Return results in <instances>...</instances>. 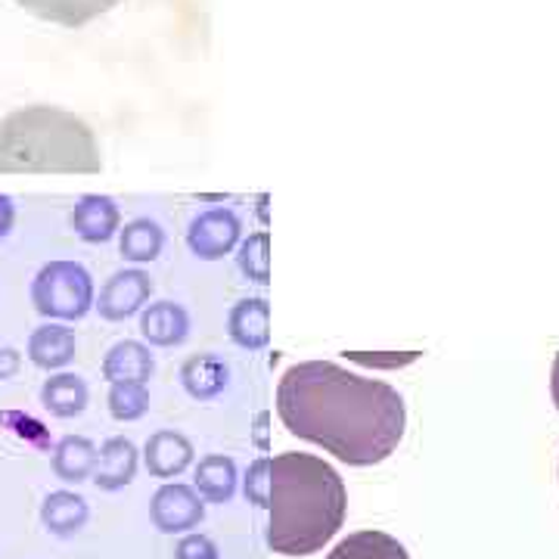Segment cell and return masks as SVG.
Instances as JSON below:
<instances>
[{"instance_id": "cell-1", "label": "cell", "mask_w": 559, "mask_h": 559, "mask_svg": "<svg viewBox=\"0 0 559 559\" xmlns=\"http://www.w3.org/2000/svg\"><path fill=\"white\" fill-rule=\"evenodd\" d=\"M277 414L299 439L348 466H373L399 451L407 407L399 389L367 380L333 360L293 364L277 385Z\"/></svg>"}, {"instance_id": "cell-2", "label": "cell", "mask_w": 559, "mask_h": 559, "mask_svg": "<svg viewBox=\"0 0 559 559\" xmlns=\"http://www.w3.org/2000/svg\"><path fill=\"white\" fill-rule=\"evenodd\" d=\"M246 498L267 510V547L283 557L318 554L336 538L348 507L340 473L301 451L255 460L246 473Z\"/></svg>"}, {"instance_id": "cell-3", "label": "cell", "mask_w": 559, "mask_h": 559, "mask_svg": "<svg viewBox=\"0 0 559 559\" xmlns=\"http://www.w3.org/2000/svg\"><path fill=\"white\" fill-rule=\"evenodd\" d=\"M91 124L60 106H25L0 119V175H100Z\"/></svg>"}, {"instance_id": "cell-4", "label": "cell", "mask_w": 559, "mask_h": 559, "mask_svg": "<svg viewBox=\"0 0 559 559\" xmlns=\"http://www.w3.org/2000/svg\"><path fill=\"white\" fill-rule=\"evenodd\" d=\"M94 301V280L79 261H47L32 280V305L40 318L81 320Z\"/></svg>"}, {"instance_id": "cell-5", "label": "cell", "mask_w": 559, "mask_h": 559, "mask_svg": "<svg viewBox=\"0 0 559 559\" xmlns=\"http://www.w3.org/2000/svg\"><path fill=\"white\" fill-rule=\"evenodd\" d=\"M150 516H153V525L165 532V535H180V532H190L197 528L205 516V507H202V498L197 488L190 485H162L153 498V507H150Z\"/></svg>"}, {"instance_id": "cell-6", "label": "cell", "mask_w": 559, "mask_h": 559, "mask_svg": "<svg viewBox=\"0 0 559 559\" xmlns=\"http://www.w3.org/2000/svg\"><path fill=\"white\" fill-rule=\"evenodd\" d=\"M240 218L230 209H209L193 218L187 230V246L205 261L224 259L240 240Z\"/></svg>"}, {"instance_id": "cell-7", "label": "cell", "mask_w": 559, "mask_h": 559, "mask_svg": "<svg viewBox=\"0 0 559 559\" xmlns=\"http://www.w3.org/2000/svg\"><path fill=\"white\" fill-rule=\"evenodd\" d=\"M150 296H153V280L146 277L143 271H138V267H131V271L112 274L103 283L100 299L94 301V308L106 320H124L131 318V314H138Z\"/></svg>"}, {"instance_id": "cell-8", "label": "cell", "mask_w": 559, "mask_h": 559, "mask_svg": "<svg viewBox=\"0 0 559 559\" xmlns=\"http://www.w3.org/2000/svg\"><path fill=\"white\" fill-rule=\"evenodd\" d=\"M121 0H16L25 13L62 28H84L87 22L100 20L103 13L116 10Z\"/></svg>"}, {"instance_id": "cell-9", "label": "cell", "mask_w": 559, "mask_h": 559, "mask_svg": "<svg viewBox=\"0 0 559 559\" xmlns=\"http://www.w3.org/2000/svg\"><path fill=\"white\" fill-rule=\"evenodd\" d=\"M138 473V448L131 439H116L103 441L100 454H97V469H94V485L100 491H119L124 485L134 481Z\"/></svg>"}, {"instance_id": "cell-10", "label": "cell", "mask_w": 559, "mask_h": 559, "mask_svg": "<svg viewBox=\"0 0 559 559\" xmlns=\"http://www.w3.org/2000/svg\"><path fill=\"white\" fill-rule=\"evenodd\" d=\"M119 205L116 200H109V197H81L79 205L72 209V230L79 234L84 242H106L116 237V230H119Z\"/></svg>"}, {"instance_id": "cell-11", "label": "cell", "mask_w": 559, "mask_h": 559, "mask_svg": "<svg viewBox=\"0 0 559 559\" xmlns=\"http://www.w3.org/2000/svg\"><path fill=\"white\" fill-rule=\"evenodd\" d=\"M193 454H197V451H193L190 439L180 436V432H171V429L150 436L146 451H143L146 469H150L153 476H159V479H175V476H180V473L193 463Z\"/></svg>"}, {"instance_id": "cell-12", "label": "cell", "mask_w": 559, "mask_h": 559, "mask_svg": "<svg viewBox=\"0 0 559 559\" xmlns=\"http://www.w3.org/2000/svg\"><path fill=\"white\" fill-rule=\"evenodd\" d=\"M75 333L62 323H44L28 336V358L40 370H60L75 358Z\"/></svg>"}, {"instance_id": "cell-13", "label": "cell", "mask_w": 559, "mask_h": 559, "mask_svg": "<svg viewBox=\"0 0 559 559\" xmlns=\"http://www.w3.org/2000/svg\"><path fill=\"white\" fill-rule=\"evenodd\" d=\"M87 500L75 495V491H50L40 507V522L50 535L57 538H72L87 525Z\"/></svg>"}, {"instance_id": "cell-14", "label": "cell", "mask_w": 559, "mask_h": 559, "mask_svg": "<svg viewBox=\"0 0 559 559\" xmlns=\"http://www.w3.org/2000/svg\"><path fill=\"white\" fill-rule=\"evenodd\" d=\"M153 370H156V364H153L150 348L131 340L116 342L103 358V380L109 382H143L146 385Z\"/></svg>"}, {"instance_id": "cell-15", "label": "cell", "mask_w": 559, "mask_h": 559, "mask_svg": "<svg viewBox=\"0 0 559 559\" xmlns=\"http://www.w3.org/2000/svg\"><path fill=\"white\" fill-rule=\"evenodd\" d=\"M230 340L237 342L240 348H264L271 340V305L264 299H242L240 305H234L230 311Z\"/></svg>"}, {"instance_id": "cell-16", "label": "cell", "mask_w": 559, "mask_h": 559, "mask_svg": "<svg viewBox=\"0 0 559 559\" xmlns=\"http://www.w3.org/2000/svg\"><path fill=\"white\" fill-rule=\"evenodd\" d=\"M140 333L153 345H162V348H171V345H180L190 333V318L187 311L175 305V301H156L143 311L140 318Z\"/></svg>"}, {"instance_id": "cell-17", "label": "cell", "mask_w": 559, "mask_h": 559, "mask_svg": "<svg viewBox=\"0 0 559 559\" xmlns=\"http://www.w3.org/2000/svg\"><path fill=\"white\" fill-rule=\"evenodd\" d=\"M97 444L84 436H66V439L53 448V473L69 485L87 481L97 469Z\"/></svg>"}, {"instance_id": "cell-18", "label": "cell", "mask_w": 559, "mask_h": 559, "mask_svg": "<svg viewBox=\"0 0 559 559\" xmlns=\"http://www.w3.org/2000/svg\"><path fill=\"white\" fill-rule=\"evenodd\" d=\"M326 559H411L407 547L385 532H355L342 538Z\"/></svg>"}, {"instance_id": "cell-19", "label": "cell", "mask_w": 559, "mask_h": 559, "mask_svg": "<svg viewBox=\"0 0 559 559\" xmlns=\"http://www.w3.org/2000/svg\"><path fill=\"white\" fill-rule=\"evenodd\" d=\"M40 404L53 414V417L69 419L79 417L87 407V385L75 373H57L44 382L40 389Z\"/></svg>"}, {"instance_id": "cell-20", "label": "cell", "mask_w": 559, "mask_h": 559, "mask_svg": "<svg viewBox=\"0 0 559 559\" xmlns=\"http://www.w3.org/2000/svg\"><path fill=\"white\" fill-rule=\"evenodd\" d=\"M197 491L212 503H227L237 491V466L224 454H209L197 466Z\"/></svg>"}, {"instance_id": "cell-21", "label": "cell", "mask_w": 559, "mask_h": 559, "mask_svg": "<svg viewBox=\"0 0 559 559\" xmlns=\"http://www.w3.org/2000/svg\"><path fill=\"white\" fill-rule=\"evenodd\" d=\"M180 380H183L187 392L193 399L209 401L224 392V385H227V367H224V360L212 358V355H200V358H190L183 364Z\"/></svg>"}, {"instance_id": "cell-22", "label": "cell", "mask_w": 559, "mask_h": 559, "mask_svg": "<svg viewBox=\"0 0 559 559\" xmlns=\"http://www.w3.org/2000/svg\"><path fill=\"white\" fill-rule=\"evenodd\" d=\"M162 246H165V234H162V227L156 221L138 218L131 221V224H124V230H121L119 249L128 261H138V264L156 261Z\"/></svg>"}, {"instance_id": "cell-23", "label": "cell", "mask_w": 559, "mask_h": 559, "mask_svg": "<svg viewBox=\"0 0 559 559\" xmlns=\"http://www.w3.org/2000/svg\"><path fill=\"white\" fill-rule=\"evenodd\" d=\"M150 411V392L143 382H112L109 414L116 419H140Z\"/></svg>"}, {"instance_id": "cell-24", "label": "cell", "mask_w": 559, "mask_h": 559, "mask_svg": "<svg viewBox=\"0 0 559 559\" xmlns=\"http://www.w3.org/2000/svg\"><path fill=\"white\" fill-rule=\"evenodd\" d=\"M240 271L255 283H267L271 280V237L261 230L252 234L249 240L240 246Z\"/></svg>"}, {"instance_id": "cell-25", "label": "cell", "mask_w": 559, "mask_h": 559, "mask_svg": "<svg viewBox=\"0 0 559 559\" xmlns=\"http://www.w3.org/2000/svg\"><path fill=\"white\" fill-rule=\"evenodd\" d=\"M175 557L178 559H218V547H215V540L205 538V535H187V538H180Z\"/></svg>"}, {"instance_id": "cell-26", "label": "cell", "mask_w": 559, "mask_h": 559, "mask_svg": "<svg viewBox=\"0 0 559 559\" xmlns=\"http://www.w3.org/2000/svg\"><path fill=\"white\" fill-rule=\"evenodd\" d=\"M20 352L16 348H3L0 352V380H10V377H16L20 373Z\"/></svg>"}, {"instance_id": "cell-27", "label": "cell", "mask_w": 559, "mask_h": 559, "mask_svg": "<svg viewBox=\"0 0 559 559\" xmlns=\"http://www.w3.org/2000/svg\"><path fill=\"white\" fill-rule=\"evenodd\" d=\"M13 224H16V205L10 197L0 193V240L13 230Z\"/></svg>"}, {"instance_id": "cell-28", "label": "cell", "mask_w": 559, "mask_h": 559, "mask_svg": "<svg viewBox=\"0 0 559 559\" xmlns=\"http://www.w3.org/2000/svg\"><path fill=\"white\" fill-rule=\"evenodd\" d=\"M550 392H554V404H557L559 411V355L554 360V373H550Z\"/></svg>"}]
</instances>
